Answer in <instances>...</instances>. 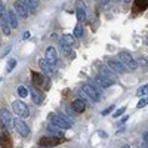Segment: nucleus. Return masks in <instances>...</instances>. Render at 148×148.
Listing matches in <instances>:
<instances>
[{
	"instance_id": "a878e982",
	"label": "nucleus",
	"mask_w": 148,
	"mask_h": 148,
	"mask_svg": "<svg viewBox=\"0 0 148 148\" xmlns=\"http://www.w3.org/2000/svg\"><path fill=\"white\" fill-rule=\"evenodd\" d=\"M83 36V27H82V24H77L76 27H74V37H82Z\"/></svg>"
},
{
	"instance_id": "72a5a7b5",
	"label": "nucleus",
	"mask_w": 148,
	"mask_h": 148,
	"mask_svg": "<svg viewBox=\"0 0 148 148\" xmlns=\"http://www.w3.org/2000/svg\"><path fill=\"white\" fill-rule=\"evenodd\" d=\"M98 133H99V135H101L102 138H107V135H105V132H104V130H99V132H98Z\"/></svg>"
},
{
	"instance_id": "393cba45",
	"label": "nucleus",
	"mask_w": 148,
	"mask_h": 148,
	"mask_svg": "<svg viewBox=\"0 0 148 148\" xmlns=\"http://www.w3.org/2000/svg\"><path fill=\"white\" fill-rule=\"evenodd\" d=\"M30 92H28V89L25 88V86H19V88H18V95L21 96V98H27V95H28Z\"/></svg>"
},
{
	"instance_id": "b1692460",
	"label": "nucleus",
	"mask_w": 148,
	"mask_h": 148,
	"mask_svg": "<svg viewBox=\"0 0 148 148\" xmlns=\"http://www.w3.org/2000/svg\"><path fill=\"white\" fill-rule=\"evenodd\" d=\"M135 6H136L138 10L147 9V0H135Z\"/></svg>"
},
{
	"instance_id": "412c9836",
	"label": "nucleus",
	"mask_w": 148,
	"mask_h": 148,
	"mask_svg": "<svg viewBox=\"0 0 148 148\" xmlns=\"http://www.w3.org/2000/svg\"><path fill=\"white\" fill-rule=\"evenodd\" d=\"M59 46H61V51H62V53H64L65 56H71V55H73L70 45H67V43L62 42V40H59Z\"/></svg>"
},
{
	"instance_id": "2eb2a0df",
	"label": "nucleus",
	"mask_w": 148,
	"mask_h": 148,
	"mask_svg": "<svg viewBox=\"0 0 148 148\" xmlns=\"http://www.w3.org/2000/svg\"><path fill=\"white\" fill-rule=\"evenodd\" d=\"M71 107H73V111H76V113H79V114L83 113V111L86 110V104H84L83 99H76V101H73Z\"/></svg>"
},
{
	"instance_id": "39448f33",
	"label": "nucleus",
	"mask_w": 148,
	"mask_h": 148,
	"mask_svg": "<svg viewBox=\"0 0 148 148\" xmlns=\"http://www.w3.org/2000/svg\"><path fill=\"white\" fill-rule=\"evenodd\" d=\"M82 90L84 92V95L88 96V98H90L92 101H99L101 98H99V92H98V89L95 88V86H92V84H84L83 88H82Z\"/></svg>"
},
{
	"instance_id": "473e14b6",
	"label": "nucleus",
	"mask_w": 148,
	"mask_h": 148,
	"mask_svg": "<svg viewBox=\"0 0 148 148\" xmlns=\"http://www.w3.org/2000/svg\"><path fill=\"white\" fill-rule=\"evenodd\" d=\"M30 36H31L30 31H25V33L22 34V39H24V40H27V39H30Z\"/></svg>"
},
{
	"instance_id": "c9c22d12",
	"label": "nucleus",
	"mask_w": 148,
	"mask_h": 148,
	"mask_svg": "<svg viewBox=\"0 0 148 148\" xmlns=\"http://www.w3.org/2000/svg\"><path fill=\"white\" fill-rule=\"evenodd\" d=\"M121 148H129V147H127V145H123V147H121Z\"/></svg>"
},
{
	"instance_id": "5701e85b",
	"label": "nucleus",
	"mask_w": 148,
	"mask_h": 148,
	"mask_svg": "<svg viewBox=\"0 0 148 148\" xmlns=\"http://www.w3.org/2000/svg\"><path fill=\"white\" fill-rule=\"evenodd\" d=\"M15 67H16V59H15V58H10V59L8 61V64H6V71L10 73Z\"/></svg>"
},
{
	"instance_id": "f03ea898",
	"label": "nucleus",
	"mask_w": 148,
	"mask_h": 148,
	"mask_svg": "<svg viewBox=\"0 0 148 148\" xmlns=\"http://www.w3.org/2000/svg\"><path fill=\"white\" fill-rule=\"evenodd\" d=\"M119 59H120V62L126 67V70H136L138 68V62L133 59V56L126 52V51H121L119 52Z\"/></svg>"
},
{
	"instance_id": "4468645a",
	"label": "nucleus",
	"mask_w": 148,
	"mask_h": 148,
	"mask_svg": "<svg viewBox=\"0 0 148 148\" xmlns=\"http://www.w3.org/2000/svg\"><path fill=\"white\" fill-rule=\"evenodd\" d=\"M83 2H77V10H76V16H77V19H79V22H84L86 21V10H84V8H83V5H82Z\"/></svg>"
},
{
	"instance_id": "20e7f679",
	"label": "nucleus",
	"mask_w": 148,
	"mask_h": 148,
	"mask_svg": "<svg viewBox=\"0 0 148 148\" xmlns=\"http://www.w3.org/2000/svg\"><path fill=\"white\" fill-rule=\"evenodd\" d=\"M12 126L16 129V132L21 135L22 138H27L30 135V127L27 126V123L24 121L22 119H14L12 120Z\"/></svg>"
},
{
	"instance_id": "9b49d317",
	"label": "nucleus",
	"mask_w": 148,
	"mask_h": 148,
	"mask_svg": "<svg viewBox=\"0 0 148 148\" xmlns=\"http://www.w3.org/2000/svg\"><path fill=\"white\" fill-rule=\"evenodd\" d=\"M39 64H40V67H42V70L47 74L49 77L52 76V74H55V65H52V64H49L47 61L45 59V58H42V59H39Z\"/></svg>"
},
{
	"instance_id": "6e6552de",
	"label": "nucleus",
	"mask_w": 148,
	"mask_h": 148,
	"mask_svg": "<svg viewBox=\"0 0 148 148\" xmlns=\"http://www.w3.org/2000/svg\"><path fill=\"white\" fill-rule=\"evenodd\" d=\"M61 141H62V138H55V136H45L40 139L39 145L43 147V148H49V147H55L58 145Z\"/></svg>"
},
{
	"instance_id": "7c9ffc66",
	"label": "nucleus",
	"mask_w": 148,
	"mask_h": 148,
	"mask_svg": "<svg viewBox=\"0 0 148 148\" xmlns=\"http://www.w3.org/2000/svg\"><path fill=\"white\" fill-rule=\"evenodd\" d=\"M147 104H148V99H147V96H145V98H142V99L138 102V108H142V107H145Z\"/></svg>"
},
{
	"instance_id": "f257e3e1",
	"label": "nucleus",
	"mask_w": 148,
	"mask_h": 148,
	"mask_svg": "<svg viewBox=\"0 0 148 148\" xmlns=\"http://www.w3.org/2000/svg\"><path fill=\"white\" fill-rule=\"evenodd\" d=\"M49 121H51L53 126L62 129V130L71 129V126H73V121H71L67 116H64V114H56V113L49 114Z\"/></svg>"
},
{
	"instance_id": "f3484780",
	"label": "nucleus",
	"mask_w": 148,
	"mask_h": 148,
	"mask_svg": "<svg viewBox=\"0 0 148 148\" xmlns=\"http://www.w3.org/2000/svg\"><path fill=\"white\" fill-rule=\"evenodd\" d=\"M47 130L51 132V133H52V136H55V138H62V136H64L62 129H59V127L53 126L52 123H49V125H47Z\"/></svg>"
},
{
	"instance_id": "7ed1b4c3",
	"label": "nucleus",
	"mask_w": 148,
	"mask_h": 148,
	"mask_svg": "<svg viewBox=\"0 0 148 148\" xmlns=\"http://www.w3.org/2000/svg\"><path fill=\"white\" fill-rule=\"evenodd\" d=\"M12 110L15 111V114L19 119H28L30 117V108L27 104H24L22 101H14L12 102Z\"/></svg>"
},
{
	"instance_id": "6ab92c4d",
	"label": "nucleus",
	"mask_w": 148,
	"mask_h": 148,
	"mask_svg": "<svg viewBox=\"0 0 148 148\" xmlns=\"http://www.w3.org/2000/svg\"><path fill=\"white\" fill-rule=\"evenodd\" d=\"M0 28H2L3 34H6V36L10 34V25H9V22H8V18H6V16L0 18Z\"/></svg>"
},
{
	"instance_id": "e433bc0d",
	"label": "nucleus",
	"mask_w": 148,
	"mask_h": 148,
	"mask_svg": "<svg viewBox=\"0 0 148 148\" xmlns=\"http://www.w3.org/2000/svg\"><path fill=\"white\" fill-rule=\"evenodd\" d=\"M126 2H132V0H126Z\"/></svg>"
},
{
	"instance_id": "c756f323",
	"label": "nucleus",
	"mask_w": 148,
	"mask_h": 148,
	"mask_svg": "<svg viewBox=\"0 0 148 148\" xmlns=\"http://www.w3.org/2000/svg\"><path fill=\"white\" fill-rule=\"evenodd\" d=\"M125 111H126V107H121V108H119V110L116 111V113H114L113 116H114V117H120L123 113H125Z\"/></svg>"
},
{
	"instance_id": "0eeeda50",
	"label": "nucleus",
	"mask_w": 148,
	"mask_h": 148,
	"mask_svg": "<svg viewBox=\"0 0 148 148\" xmlns=\"http://www.w3.org/2000/svg\"><path fill=\"white\" fill-rule=\"evenodd\" d=\"M14 12L21 18H28V9L21 0H18V2L14 3Z\"/></svg>"
},
{
	"instance_id": "4c0bfd02",
	"label": "nucleus",
	"mask_w": 148,
	"mask_h": 148,
	"mask_svg": "<svg viewBox=\"0 0 148 148\" xmlns=\"http://www.w3.org/2000/svg\"><path fill=\"white\" fill-rule=\"evenodd\" d=\"M116 2H121V0H116Z\"/></svg>"
},
{
	"instance_id": "aec40b11",
	"label": "nucleus",
	"mask_w": 148,
	"mask_h": 148,
	"mask_svg": "<svg viewBox=\"0 0 148 148\" xmlns=\"http://www.w3.org/2000/svg\"><path fill=\"white\" fill-rule=\"evenodd\" d=\"M24 5L27 6V9H30L31 12H36L39 8V0H24Z\"/></svg>"
},
{
	"instance_id": "c85d7f7f",
	"label": "nucleus",
	"mask_w": 148,
	"mask_h": 148,
	"mask_svg": "<svg viewBox=\"0 0 148 148\" xmlns=\"http://www.w3.org/2000/svg\"><path fill=\"white\" fill-rule=\"evenodd\" d=\"M147 90H148V84H144L138 89V95H147Z\"/></svg>"
},
{
	"instance_id": "423d86ee",
	"label": "nucleus",
	"mask_w": 148,
	"mask_h": 148,
	"mask_svg": "<svg viewBox=\"0 0 148 148\" xmlns=\"http://www.w3.org/2000/svg\"><path fill=\"white\" fill-rule=\"evenodd\" d=\"M12 120H14V119H12V116H10V113L8 110H5V108L0 110V125H5L10 130L12 127H14V126H12Z\"/></svg>"
},
{
	"instance_id": "1a4fd4ad",
	"label": "nucleus",
	"mask_w": 148,
	"mask_h": 148,
	"mask_svg": "<svg viewBox=\"0 0 148 148\" xmlns=\"http://www.w3.org/2000/svg\"><path fill=\"white\" fill-rule=\"evenodd\" d=\"M95 80L99 83L102 88H110V86H113V84L116 83V80L110 79L108 76H104V74H98V76L95 77Z\"/></svg>"
},
{
	"instance_id": "4be33fe9",
	"label": "nucleus",
	"mask_w": 148,
	"mask_h": 148,
	"mask_svg": "<svg viewBox=\"0 0 148 148\" xmlns=\"http://www.w3.org/2000/svg\"><path fill=\"white\" fill-rule=\"evenodd\" d=\"M31 74H33V83H34V86H40V84L43 83V80H45L43 74H40V73H36V71H33Z\"/></svg>"
},
{
	"instance_id": "9d476101",
	"label": "nucleus",
	"mask_w": 148,
	"mask_h": 148,
	"mask_svg": "<svg viewBox=\"0 0 148 148\" xmlns=\"http://www.w3.org/2000/svg\"><path fill=\"white\" fill-rule=\"evenodd\" d=\"M45 59L47 61L49 64H52V65H55L56 64V59H58V55H56V51L52 47V46H49L47 49H46V53H45Z\"/></svg>"
},
{
	"instance_id": "f8f14e48",
	"label": "nucleus",
	"mask_w": 148,
	"mask_h": 148,
	"mask_svg": "<svg viewBox=\"0 0 148 148\" xmlns=\"http://www.w3.org/2000/svg\"><path fill=\"white\" fill-rule=\"evenodd\" d=\"M28 92L31 93V96H33V101H34L36 104H42V102H43V99H45V95H43V92H42V90H39L37 88H31Z\"/></svg>"
},
{
	"instance_id": "ddd939ff",
	"label": "nucleus",
	"mask_w": 148,
	"mask_h": 148,
	"mask_svg": "<svg viewBox=\"0 0 148 148\" xmlns=\"http://www.w3.org/2000/svg\"><path fill=\"white\" fill-rule=\"evenodd\" d=\"M6 18H8V22H9V25L10 28H16L18 27V18L15 15V12L14 10H8V14H6Z\"/></svg>"
},
{
	"instance_id": "a211bd4d",
	"label": "nucleus",
	"mask_w": 148,
	"mask_h": 148,
	"mask_svg": "<svg viewBox=\"0 0 148 148\" xmlns=\"http://www.w3.org/2000/svg\"><path fill=\"white\" fill-rule=\"evenodd\" d=\"M0 145H2V148H12V139L9 133L3 132V136H0Z\"/></svg>"
},
{
	"instance_id": "bb28decb",
	"label": "nucleus",
	"mask_w": 148,
	"mask_h": 148,
	"mask_svg": "<svg viewBox=\"0 0 148 148\" xmlns=\"http://www.w3.org/2000/svg\"><path fill=\"white\" fill-rule=\"evenodd\" d=\"M73 40H74V39H73V36H70V34H65V36L62 37V42H65V43L70 45V46L73 45Z\"/></svg>"
},
{
	"instance_id": "f704fd0d",
	"label": "nucleus",
	"mask_w": 148,
	"mask_h": 148,
	"mask_svg": "<svg viewBox=\"0 0 148 148\" xmlns=\"http://www.w3.org/2000/svg\"><path fill=\"white\" fill-rule=\"evenodd\" d=\"M110 2H111V0H101V3H102V5H108Z\"/></svg>"
},
{
	"instance_id": "dca6fc26",
	"label": "nucleus",
	"mask_w": 148,
	"mask_h": 148,
	"mask_svg": "<svg viewBox=\"0 0 148 148\" xmlns=\"http://www.w3.org/2000/svg\"><path fill=\"white\" fill-rule=\"evenodd\" d=\"M108 67L110 70H113L116 73H123V71H126V67L123 65L121 62H117V61H110L108 62Z\"/></svg>"
},
{
	"instance_id": "2f4dec72",
	"label": "nucleus",
	"mask_w": 148,
	"mask_h": 148,
	"mask_svg": "<svg viewBox=\"0 0 148 148\" xmlns=\"http://www.w3.org/2000/svg\"><path fill=\"white\" fill-rule=\"evenodd\" d=\"M113 110H114V105H110L108 108H105V110L102 111V116H107V114H108V113H111Z\"/></svg>"
},
{
	"instance_id": "cd10ccee",
	"label": "nucleus",
	"mask_w": 148,
	"mask_h": 148,
	"mask_svg": "<svg viewBox=\"0 0 148 148\" xmlns=\"http://www.w3.org/2000/svg\"><path fill=\"white\" fill-rule=\"evenodd\" d=\"M6 14H8V10H6V6H5V3H2V2H0V18L6 16Z\"/></svg>"
}]
</instances>
